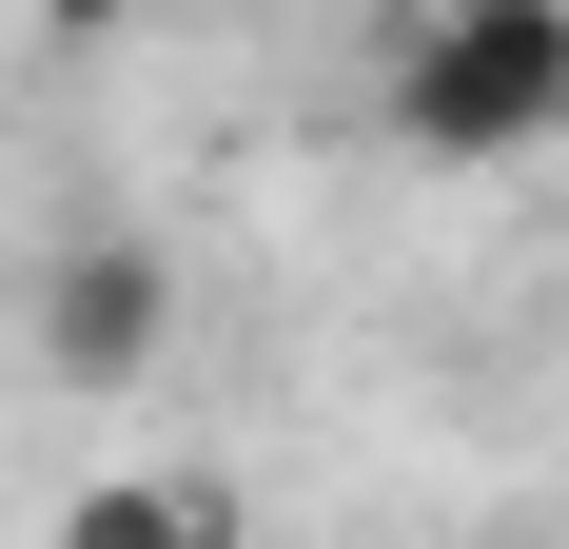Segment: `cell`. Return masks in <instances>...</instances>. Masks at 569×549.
<instances>
[{"label": "cell", "instance_id": "7a4b0ae2", "mask_svg": "<svg viewBox=\"0 0 569 549\" xmlns=\"http://www.w3.org/2000/svg\"><path fill=\"white\" fill-rule=\"evenodd\" d=\"M20 353H40L59 392H158L177 373V256L158 236H59L40 256V295H20Z\"/></svg>", "mask_w": 569, "mask_h": 549}, {"label": "cell", "instance_id": "6da1fadb", "mask_svg": "<svg viewBox=\"0 0 569 549\" xmlns=\"http://www.w3.org/2000/svg\"><path fill=\"white\" fill-rule=\"evenodd\" d=\"M373 99H393L412 158H452V177L550 158V138H569V0H412Z\"/></svg>", "mask_w": 569, "mask_h": 549}, {"label": "cell", "instance_id": "277c9868", "mask_svg": "<svg viewBox=\"0 0 569 549\" xmlns=\"http://www.w3.org/2000/svg\"><path fill=\"white\" fill-rule=\"evenodd\" d=\"M40 20H59V40H118V20H138V0H40Z\"/></svg>", "mask_w": 569, "mask_h": 549}, {"label": "cell", "instance_id": "3957f363", "mask_svg": "<svg viewBox=\"0 0 569 549\" xmlns=\"http://www.w3.org/2000/svg\"><path fill=\"white\" fill-rule=\"evenodd\" d=\"M59 549H256V510L217 471H99V491H59Z\"/></svg>", "mask_w": 569, "mask_h": 549}]
</instances>
